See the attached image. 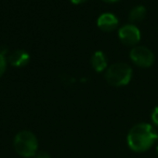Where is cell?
Returning <instances> with one entry per match:
<instances>
[{
  "label": "cell",
  "instance_id": "1",
  "mask_svg": "<svg viewBox=\"0 0 158 158\" xmlns=\"http://www.w3.org/2000/svg\"><path fill=\"white\" fill-rule=\"evenodd\" d=\"M158 142V131L153 125L147 123L137 124L129 130L127 143L130 150L137 153L148 151Z\"/></svg>",
  "mask_w": 158,
  "mask_h": 158
},
{
  "label": "cell",
  "instance_id": "2",
  "mask_svg": "<svg viewBox=\"0 0 158 158\" xmlns=\"http://www.w3.org/2000/svg\"><path fill=\"white\" fill-rule=\"evenodd\" d=\"M14 150L20 156L24 158L33 157L38 152V140L29 130H22L15 135Z\"/></svg>",
  "mask_w": 158,
  "mask_h": 158
},
{
  "label": "cell",
  "instance_id": "3",
  "mask_svg": "<svg viewBox=\"0 0 158 158\" xmlns=\"http://www.w3.org/2000/svg\"><path fill=\"white\" fill-rule=\"evenodd\" d=\"M132 77V68L126 63L111 64L105 72V79L113 86H124Z\"/></svg>",
  "mask_w": 158,
  "mask_h": 158
},
{
  "label": "cell",
  "instance_id": "4",
  "mask_svg": "<svg viewBox=\"0 0 158 158\" xmlns=\"http://www.w3.org/2000/svg\"><path fill=\"white\" fill-rule=\"evenodd\" d=\"M130 59L137 66L142 67V68H148L155 61V55L147 46L138 45L131 48L130 51Z\"/></svg>",
  "mask_w": 158,
  "mask_h": 158
},
{
  "label": "cell",
  "instance_id": "5",
  "mask_svg": "<svg viewBox=\"0 0 158 158\" xmlns=\"http://www.w3.org/2000/svg\"><path fill=\"white\" fill-rule=\"evenodd\" d=\"M119 39L128 45H134L141 40V31L133 24L122 25L118 30Z\"/></svg>",
  "mask_w": 158,
  "mask_h": 158
},
{
  "label": "cell",
  "instance_id": "6",
  "mask_svg": "<svg viewBox=\"0 0 158 158\" xmlns=\"http://www.w3.org/2000/svg\"><path fill=\"white\" fill-rule=\"evenodd\" d=\"M97 26L104 31H112L118 26V19L113 13H102L97 19Z\"/></svg>",
  "mask_w": 158,
  "mask_h": 158
},
{
  "label": "cell",
  "instance_id": "7",
  "mask_svg": "<svg viewBox=\"0 0 158 158\" xmlns=\"http://www.w3.org/2000/svg\"><path fill=\"white\" fill-rule=\"evenodd\" d=\"M29 54L24 50H15L11 52L8 56L10 64L14 67H24L29 63Z\"/></svg>",
  "mask_w": 158,
  "mask_h": 158
},
{
  "label": "cell",
  "instance_id": "8",
  "mask_svg": "<svg viewBox=\"0 0 158 158\" xmlns=\"http://www.w3.org/2000/svg\"><path fill=\"white\" fill-rule=\"evenodd\" d=\"M91 64H92V67L94 68L95 71L102 72L107 68V58H106L105 54L103 52L97 51L91 57Z\"/></svg>",
  "mask_w": 158,
  "mask_h": 158
},
{
  "label": "cell",
  "instance_id": "9",
  "mask_svg": "<svg viewBox=\"0 0 158 158\" xmlns=\"http://www.w3.org/2000/svg\"><path fill=\"white\" fill-rule=\"evenodd\" d=\"M146 16V9L144 6H135L131 9L129 13V19L131 22H140Z\"/></svg>",
  "mask_w": 158,
  "mask_h": 158
},
{
  "label": "cell",
  "instance_id": "10",
  "mask_svg": "<svg viewBox=\"0 0 158 158\" xmlns=\"http://www.w3.org/2000/svg\"><path fill=\"white\" fill-rule=\"evenodd\" d=\"M7 68V58L4 56V54L0 53V77L4 73Z\"/></svg>",
  "mask_w": 158,
  "mask_h": 158
},
{
  "label": "cell",
  "instance_id": "11",
  "mask_svg": "<svg viewBox=\"0 0 158 158\" xmlns=\"http://www.w3.org/2000/svg\"><path fill=\"white\" fill-rule=\"evenodd\" d=\"M151 118H152L153 124L156 127H158V106L154 108L152 114H151Z\"/></svg>",
  "mask_w": 158,
  "mask_h": 158
},
{
  "label": "cell",
  "instance_id": "12",
  "mask_svg": "<svg viewBox=\"0 0 158 158\" xmlns=\"http://www.w3.org/2000/svg\"><path fill=\"white\" fill-rule=\"evenodd\" d=\"M35 158H51L50 155L47 152H43V151H40V152H37V154L34 156Z\"/></svg>",
  "mask_w": 158,
  "mask_h": 158
},
{
  "label": "cell",
  "instance_id": "13",
  "mask_svg": "<svg viewBox=\"0 0 158 158\" xmlns=\"http://www.w3.org/2000/svg\"><path fill=\"white\" fill-rule=\"evenodd\" d=\"M86 0H72V2H74V3H82V2H84Z\"/></svg>",
  "mask_w": 158,
  "mask_h": 158
},
{
  "label": "cell",
  "instance_id": "14",
  "mask_svg": "<svg viewBox=\"0 0 158 158\" xmlns=\"http://www.w3.org/2000/svg\"><path fill=\"white\" fill-rule=\"evenodd\" d=\"M107 2H115V1H118V0H105Z\"/></svg>",
  "mask_w": 158,
  "mask_h": 158
},
{
  "label": "cell",
  "instance_id": "15",
  "mask_svg": "<svg viewBox=\"0 0 158 158\" xmlns=\"http://www.w3.org/2000/svg\"><path fill=\"white\" fill-rule=\"evenodd\" d=\"M156 154L158 155V142H157V144H156Z\"/></svg>",
  "mask_w": 158,
  "mask_h": 158
}]
</instances>
